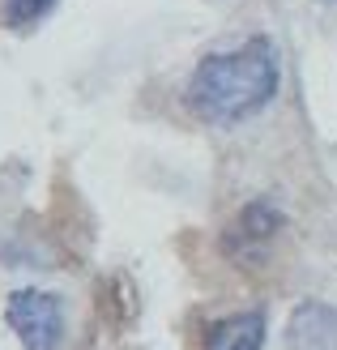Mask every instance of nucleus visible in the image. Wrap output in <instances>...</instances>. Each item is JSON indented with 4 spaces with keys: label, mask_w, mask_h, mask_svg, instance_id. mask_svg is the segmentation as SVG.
<instances>
[{
    "label": "nucleus",
    "mask_w": 337,
    "mask_h": 350,
    "mask_svg": "<svg viewBox=\"0 0 337 350\" xmlns=\"http://www.w3.org/2000/svg\"><path fill=\"white\" fill-rule=\"evenodd\" d=\"M282 68L269 39H247L235 51L205 56L188 77V107L209 124H239L265 111L278 94Z\"/></svg>",
    "instance_id": "f257e3e1"
},
{
    "label": "nucleus",
    "mask_w": 337,
    "mask_h": 350,
    "mask_svg": "<svg viewBox=\"0 0 337 350\" xmlns=\"http://www.w3.org/2000/svg\"><path fill=\"white\" fill-rule=\"evenodd\" d=\"M5 321L17 338H22L26 350H60L64 342V308L56 295L47 291H13L9 295V308H5Z\"/></svg>",
    "instance_id": "f03ea898"
},
{
    "label": "nucleus",
    "mask_w": 337,
    "mask_h": 350,
    "mask_svg": "<svg viewBox=\"0 0 337 350\" xmlns=\"http://www.w3.org/2000/svg\"><path fill=\"white\" fill-rule=\"evenodd\" d=\"M282 209L273 201H247L239 209V218L230 222V231H226V252L230 256H239V260H256L265 248L273 243V235L282 231Z\"/></svg>",
    "instance_id": "7ed1b4c3"
},
{
    "label": "nucleus",
    "mask_w": 337,
    "mask_h": 350,
    "mask_svg": "<svg viewBox=\"0 0 337 350\" xmlns=\"http://www.w3.org/2000/svg\"><path fill=\"white\" fill-rule=\"evenodd\" d=\"M286 346L291 350H337V308L321 299L299 304L286 325Z\"/></svg>",
    "instance_id": "20e7f679"
},
{
    "label": "nucleus",
    "mask_w": 337,
    "mask_h": 350,
    "mask_svg": "<svg viewBox=\"0 0 337 350\" xmlns=\"http://www.w3.org/2000/svg\"><path fill=\"white\" fill-rule=\"evenodd\" d=\"M265 346V312H235L209 325L205 350H260Z\"/></svg>",
    "instance_id": "39448f33"
},
{
    "label": "nucleus",
    "mask_w": 337,
    "mask_h": 350,
    "mask_svg": "<svg viewBox=\"0 0 337 350\" xmlns=\"http://www.w3.org/2000/svg\"><path fill=\"white\" fill-rule=\"evenodd\" d=\"M51 5H56V0H0V22L9 30H26V26L39 22V17H47Z\"/></svg>",
    "instance_id": "423d86ee"
}]
</instances>
